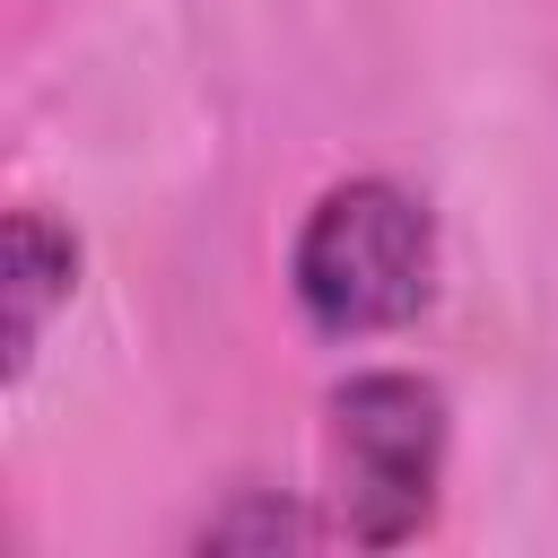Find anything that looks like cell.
Here are the masks:
<instances>
[{
  "label": "cell",
  "instance_id": "obj_3",
  "mask_svg": "<svg viewBox=\"0 0 558 558\" xmlns=\"http://www.w3.org/2000/svg\"><path fill=\"white\" fill-rule=\"evenodd\" d=\"M0 288H9V375H26L52 305L78 288V235L52 227L44 209H9V279Z\"/></svg>",
  "mask_w": 558,
  "mask_h": 558
},
{
  "label": "cell",
  "instance_id": "obj_4",
  "mask_svg": "<svg viewBox=\"0 0 558 558\" xmlns=\"http://www.w3.org/2000/svg\"><path fill=\"white\" fill-rule=\"evenodd\" d=\"M323 532H331L323 514H305V506L270 497V488H244L227 514L201 523V549H305V541H323Z\"/></svg>",
  "mask_w": 558,
  "mask_h": 558
},
{
  "label": "cell",
  "instance_id": "obj_1",
  "mask_svg": "<svg viewBox=\"0 0 558 558\" xmlns=\"http://www.w3.org/2000/svg\"><path fill=\"white\" fill-rule=\"evenodd\" d=\"M427 288H436V227H427V201L401 192L392 174L331 183L288 244V296L323 340L401 331L418 323Z\"/></svg>",
  "mask_w": 558,
  "mask_h": 558
},
{
  "label": "cell",
  "instance_id": "obj_2",
  "mask_svg": "<svg viewBox=\"0 0 558 558\" xmlns=\"http://www.w3.org/2000/svg\"><path fill=\"white\" fill-rule=\"evenodd\" d=\"M331 532L357 549H401L427 532L445 488V392L410 366H366L331 392Z\"/></svg>",
  "mask_w": 558,
  "mask_h": 558
}]
</instances>
